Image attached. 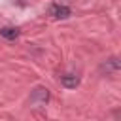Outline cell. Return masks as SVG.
<instances>
[{
    "instance_id": "7a4b0ae2",
    "label": "cell",
    "mask_w": 121,
    "mask_h": 121,
    "mask_svg": "<svg viewBox=\"0 0 121 121\" xmlns=\"http://www.w3.org/2000/svg\"><path fill=\"white\" fill-rule=\"evenodd\" d=\"M49 15H51L53 19H68V17L72 15V9H70L68 6H64V4H51Z\"/></svg>"
},
{
    "instance_id": "3957f363",
    "label": "cell",
    "mask_w": 121,
    "mask_h": 121,
    "mask_svg": "<svg viewBox=\"0 0 121 121\" xmlns=\"http://www.w3.org/2000/svg\"><path fill=\"white\" fill-rule=\"evenodd\" d=\"M60 85L66 87V89H76L79 85V76L78 74H62L60 76Z\"/></svg>"
},
{
    "instance_id": "277c9868",
    "label": "cell",
    "mask_w": 121,
    "mask_h": 121,
    "mask_svg": "<svg viewBox=\"0 0 121 121\" xmlns=\"http://www.w3.org/2000/svg\"><path fill=\"white\" fill-rule=\"evenodd\" d=\"M121 68V62H119V59L117 57H110L106 62H102L100 64V70L102 72H106V74H110V72H117Z\"/></svg>"
},
{
    "instance_id": "5b68a950",
    "label": "cell",
    "mask_w": 121,
    "mask_h": 121,
    "mask_svg": "<svg viewBox=\"0 0 121 121\" xmlns=\"http://www.w3.org/2000/svg\"><path fill=\"white\" fill-rule=\"evenodd\" d=\"M19 28H15V26H2L0 28V36L2 38H6V40H17L19 38Z\"/></svg>"
},
{
    "instance_id": "6da1fadb",
    "label": "cell",
    "mask_w": 121,
    "mask_h": 121,
    "mask_svg": "<svg viewBox=\"0 0 121 121\" xmlns=\"http://www.w3.org/2000/svg\"><path fill=\"white\" fill-rule=\"evenodd\" d=\"M49 100V91L45 87H36L32 93H30V104L32 106H42Z\"/></svg>"
}]
</instances>
